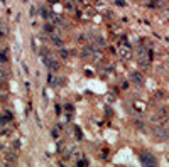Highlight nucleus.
Listing matches in <instances>:
<instances>
[{
	"label": "nucleus",
	"mask_w": 169,
	"mask_h": 167,
	"mask_svg": "<svg viewBox=\"0 0 169 167\" xmlns=\"http://www.w3.org/2000/svg\"><path fill=\"white\" fill-rule=\"evenodd\" d=\"M137 58H139L140 66H147L149 61H151V56H149V52H146V51H139L137 52Z\"/></svg>",
	"instance_id": "1"
},
{
	"label": "nucleus",
	"mask_w": 169,
	"mask_h": 167,
	"mask_svg": "<svg viewBox=\"0 0 169 167\" xmlns=\"http://www.w3.org/2000/svg\"><path fill=\"white\" fill-rule=\"evenodd\" d=\"M132 81L137 84V86H142V84H144L142 74H140V73H132Z\"/></svg>",
	"instance_id": "2"
},
{
	"label": "nucleus",
	"mask_w": 169,
	"mask_h": 167,
	"mask_svg": "<svg viewBox=\"0 0 169 167\" xmlns=\"http://www.w3.org/2000/svg\"><path fill=\"white\" fill-rule=\"evenodd\" d=\"M142 159H144V164H156V160H154V157L152 155H142Z\"/></svg>",
	"instance_id": "3"
}]
</instances>
